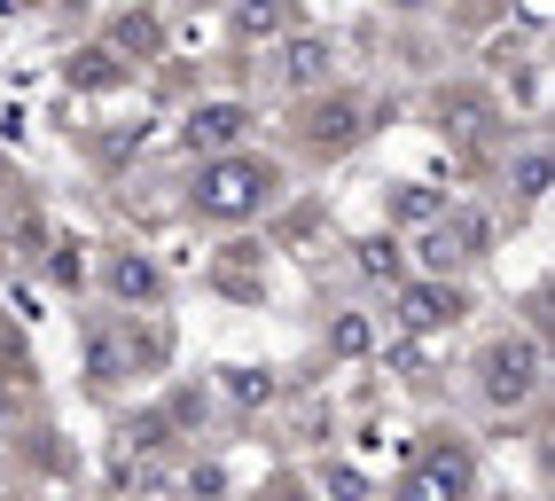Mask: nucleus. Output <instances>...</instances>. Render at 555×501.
<instances>
[{
	"label": "nucleus",
	"mask_w": 555,
	"mask_h": 501,
	"mask_svg": "<svg viewBox=\"0 0 555 501\" xmlns=\"http://www.w3.org/2000/svg\"><path fill=\"white\" fill-rule=\"evenodd\" d=\"M532 369H540L532 345H493V352H486V391H493V400H525V391H532Z\"/></svg>",
	"instance_id": "nucleus-1"
},
{
	"label": "nucleus",
	"mask_w": 555,
	"mask_h": 501,
	"mask_svg": "<svg viewBox=\"0 0 555 501\" xmlns=\"http://www.w3.org/2000/svg\"><path fill=\"white\" fill-rule=\"evenodd\" d=\"M258 189H267V172H258V165H211L204 172V204L211 211H250Z\"/></svg>",
	"instance_id": "nucleus-2"
},
{
	"label": "nucleus",
	"mask_w": 555,
	"mask_h": 501,
	"mask_svg": "<svg viewBox=\"0 0 555 501\" xmlns=\"http://www.w3.org/2000/svg\"><path fill=\"white\" fill-rule=\"evenodd\" d=\"M243 133V111H228V102H219V111H196V141H235Z\"/></svg>",
	"instance_id": "nucleus-3"
}]
</instances>
